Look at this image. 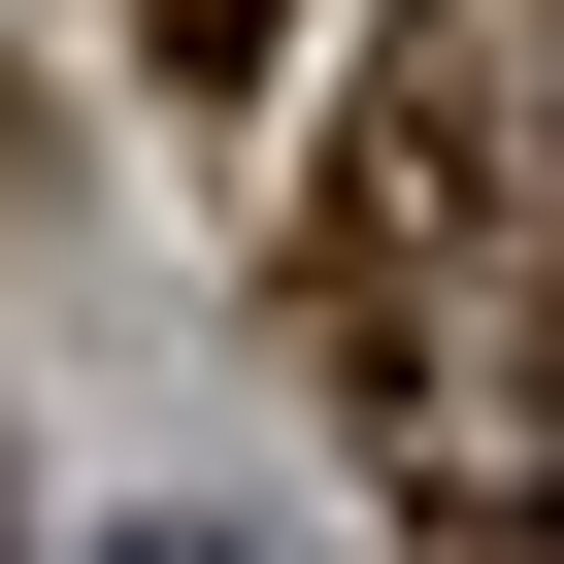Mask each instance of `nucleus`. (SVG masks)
Instances as JSON below:
<instances>
[{"label":"nucleus","mask_w":564,"mask_h":564,"mask_svg":"<svg viewBox=\"0 0 564 564\" xmlns=\"http://www.w3.org/2000/svg\"><path fill=\"white\" fill-rule=\"evenodd\" d=\"M465 564H564V498H465Z\"/></svg>","instance_id":"obj_1"}]
</instances>
